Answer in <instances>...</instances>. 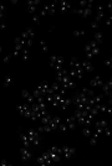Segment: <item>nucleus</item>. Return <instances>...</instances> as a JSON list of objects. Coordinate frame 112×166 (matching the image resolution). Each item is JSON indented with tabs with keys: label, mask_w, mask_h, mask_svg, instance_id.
Here are the masks:
<instances>
[{
	"label": "nucleus",
	"mask_w": 112,
	"mask_h": 166,
	"mask_svg": "<svg viewBox=\"0 0 112 166\" xmlns=\"http://www.w3.org/2000/svg\"><path fill=\"white\" fill-rule=\"evenodd\" d=\"M85 51H86V57L88 60H91L92 57H95V56L100 52V47L95 41H91V42H88L85 46Z\"/></svg>",
	"instance_id": "f257e3e1"
},
{
	"label": "nucleus",
	"mask_w": 112,
	"mask_h": 166,
	"mask_svg": "<svg viewBox=\"0 0 112 166\" xmlns=\"http://www.w3.org/2000/svg\"><path fill=\"white\" fill-rule=\"evenodd\" d=\"M65 61V58L62 56H59V55H52L50 57V66L52 68L56 70V72L60 70H62V63Z\"/></svg>",
	"instance_id": "f03ea898"
},
{
	"label": "nucleus",
	"mask_w": 112,
	"mask_h": 166,
	"mask_svg": "<svg viewBox=\"0 0 112 166\" xmlns=\"http://www.w3.org/2000/svg\"><path fill=\"white\" fill-rule=\"evenodd\" d=\"M28 135H29V139H30L31 145L37 146L40 144V137H39V133H37V131H35L34 129H30L28 131Z\"/></svg>",
	"instance_id": "7ed1b4c3"
},
{
	"label": "nucleus",
	"mask_w": 112,
	"mask_h": 166,
	"mask_svg": "<svg viewBox=\"0 0 112 166\" xmlns=\"http://www.w3.org/2000/svg\"><path fill=\"white\" fill-rule=\"evenodd\" d=\"M75 154V149L70 148V146H62L61 148V156H63L65 159H70Z\"/></svg>",
	"instance_id": "20e7f679"
},
{
	"label": "nucleus",
	"mask_w": 112,
	"mask_h": 166,
	"mask_svg": "<svg viewBox=\"0 0 112 166\" xmlns=\"http://www.w3.org/2000/svg\"><path fill=\"white\" fill-rule=\"evenodd\" d=\"M39 4H40L39 0H29L28 1V11L30 14L34 15L36 13V9H37V6H39Z\"/></svg>",
	"instance_id": "39448f33"
},
{
	"label": "nucleus",
	"mask_w": 112,
	"mask_h": 166,
	"mask_svg": "<svg viewBox=\"0 0 112 166\" xmlns=\"http://www.w3.org/2000/svg\"><path fill=\"white\" fill-rule=\"evenodd\" d=\"M65 124H66V127H67V130H69V129L70 130H74L75 128H76V125H77V120L72 115V116H69V118H66Z\"/></svg>",
	"instance_id": "423d86ee"
},
{
	"label": "nucleus",
	"mask_w": 112,
	"mask_h": 166,
	"mask_svg": "<svg viewBox=\"0 0 112 166\" xmlns=\"http://www.w3.org/2000/svg\"><path fill=\"white\" fill-rule=\"evenodd\" d=\"M37 163H39L40 165H49V164H51L52 160H51L50 154H49V153H45L44 155H41L39 159H37Z\"/></svg>",
	"instance_id": "0eeeda50"
},
{
	"label": "nucleus",
	"mask_w": 112,
	"mask_h": 166,
	"mask_svg": "<svg viewBox=\"0 0 112 166\" xmlns=\"http://www.w3.org/2000/svg\"><path fill=\"white\" fill-rule=\"evenodd\" d=\"M34 36H35V33H34V30H32L31 27H30V29H26L25 31L20 35L21 39H24L25 41H26V40H32Z\"/></svg>",
	"instance_id": "6e6552de"
},
{
	"label": "nucleus",
	"mask_w": 112,
	"mask_h": 166,
	"mask_svg": "<svg viewBox=\"0 0 112 166\" xmlns=\"http://www.w3.org/2000/svg\"><path fill=\"white\" fill-rule=\"evenodd\" d=\"M20 156H21V160L22 161H28L30 157H31V153H30V150L28 148L22 146V148L20 149Z\"/></svg>",
	"instance_id": "1a4fd4ad"
},
{
	"label": "nucleus",
	"mask_w": 112,
	"mask_h": 166,
	"mask_svg": "<svg viewBox=\"0 0 112 166\" xmlns=\"http://www.w3.org/2000/svg\"><path fill=\"white\" fill-rule=\"evenodd\" d=\"M21 96L22 98H25L26 102H28V104H34L36 102V99L34 98V96L30 92H28V90H22L21 92Z\"/></svg>",
	"instance_id": "9d476101"
},
{
	"label": "nucleus",
	"mask_w": 112,
	"mask_h": 166,
	"mask_svg": "<svg viewBox=\"0 0 112 166\" xmlns=\"http://www.w3.org/2000/svg\"><path fill=\"white\" fill-rule=\"evenodd\" d=\"M95 127H96V133L101 134V133H103V129H105V128L108 127V124H107L106 120H99V122L95 124Z\"/></svg>",
	"instance_id": "9b49d317"
},
{
	"label": "nucleus",
	"mask_w": 112,
	"mask_h": 166,
	"mask_svg": "<svg viewBox=\"0 0 112 166\" xmlns=\"http://www.w3.org/2000/svg\"><path fill=\"white\" fill-rule=\"evenodd\" d=\"M103 84V81L100 78V76H96L93 80L90 81V86L93 87V88H101Z\"/></svg>",
	"instance_id": "f8f14e48"
},
{
	"label": "nucleus",
	"mask_w": 112,
	"mask_h": 166,
	"mask_svg": "<svg viewBox=\"0 0 112 166\" xmlns=\"http://www.w3.org/2000/svg\"><path fill=\"white\" fill-rule=\"evenodd\" d=\"M75 13L80 14L82 17H87L91 15V9L90 7H78V9L75 10Z\"/></svg>",
	"instance_id": "ddd939ff"
},
{
	"label": "nucleus",
	"mask_w": 112,
	"mask_h": 166,
	"mask_svg": "<svg viewBox=\"0 0 112 166\" xmlns=\"http://www.w3.org/2000/svg\"><path fill=\"white\" fill-rule=\"evenodd\" d=\"M102 90H103V93L106 94V96H108V97H111V89H112V81L110 80V81H107L106 83H103L102 84Z\"/></svg>",
	"instance_id": "4468645a"
},
{
	"label": "nucleus",
	"mask_w": 112,
	"mask_h": 166,
	"mask_svg": "<svg viewBox=\"0 0 112 166\" xmlns=\"http://www.w3.org/2000/svg\"><path fill=\"white\" fill-rule=\"evenodd\" d=\"M106 16V11H105V6H102V5H100L99 6V9H97V15H96V22H99V21H101L102 19Z\"/></svg>",
	"instance_id": "2eb2a0df"
},
{
	"label": "nucleus",
	"mask_w": 112,
	"mask_h": 166,
	"mask_svg": "<svg viewBox=\"0 0 112 166\" xmlns=\"http://www.w3.org/2000/svg\"><path fill=\"white\" fill-rule=\"evenodd\" d=\"M81 67H82V70H84V72H92V71H93V67L91 65V61H88V60L82 61L81 62Z\"/></svg>",
	"instance_id": "dca6fc26"
},
{
	"label": "nucleus",
	"mask_w": 112,
	"mask_h": 166,
	"mask_svg": "<svg viewBox=\"0 0 112 166\" xmlns=\"http://www.w3.org/2000/svg\"><path fill=\"white\" fill-rule=\"evenodd\" d=\"M20 138H21V141H22V145L25 146V148H30L31 146V143H30V139H29V135L28 133H22L20 135Z\"/></svg>",
	"instance_id": "f3484780"
},
{
	"label": "nucleus",
	"mask_w": 112,
	"mask_h": 166,
	"mask_svg": "<svg viewBox=\"0 0 112 166\" xmlns=\"http://www.w3.org/2000/svg\"><path fill=\"white\" fill-rule=\"evenodd\" d=\"M57 9L60 11H66L70 9V3L67 1H63V0H61V1H57Z\"/></svg>",
	"instance_id": "a211bd4d"
},
{
	"label": "nucleus",
	"mask_w": 112,
	"mask_h": 166,
	"mask_svg": "<svg viewBox=\"0 0 112 166\" xmlns=\"http://www.w3.org/2000/svg\"><path fill=\"white\" fill-rule=\"evenodd\" d=\"M22 61H26V60H29V57H30V54H29V50H28V47H24L21 50V52H20V56H19Z\"/></svg>",
	"instance_id": "6ab92c4d"
},
{
	"label": "nucleus",
	"mask_w": 112,
	"mask_h": 166,
	"mask_svg": "<svg viewBox=\"0 0 112 166\" xmlns=\"http://www.w3.org/2000/svg\"><path fill=\"white\" fill-rule=\"evenodd\" d=\"M93 41L99 45V44H102L103 42V33H101L100 31H97L95 33V39H93Z\"/></svg>",
	"instance_id": "aec40b11"
},
{
	"label": "nucleus",
	"mask_w": 112,
	"mask_h": 166,
	"mask_svg": "<svg viewBox=\"0 0 112 166\" xmlns=\"http://www.w3.org/2000/svg\"><path fill=\"white\" fill-rule=\"evenodd\" d=\"M92 4H93V0H81L80 7H90V9H91Z\"/></svg>",
	"instance_id": "412c9836"
},
{
	"label": "nucleus",
	"mask_w": 112,
	"mask_h": 166,
	"mask_svg": "<svg viewBox=\"0 0 112 166\" xmlns=\"http://www.w3.org/2000/svg\"><path fill=\"white\" fill-rule=\"evenodd\" d=\"M11 83H13V78H11L10 74H6L5 77H4V81H3V86L4 87H9Z\"/></svg>",
	"instance_id": "4be33fe9"
},
{
	"label": "nucleus",
	"mask_w": 112,
	"mask_h": 166,
	"mask_svg": "<svg viewBox=\"0 0 112 166\" xmlns=\"http://www.w3.org/2000/svg\"><path fill=\"white\" fill-rule=\"evenodd\" d=\"M82 133H84V135H85V137H87V138L91 137V130H90V127H85V129L82 130Z\"/></svg>",
	"instance_id": "5701e85b"
},
{
	"label": "nucleus",
	"mask_w": 112,
	"mask_h": 166,
	"mask_svg": "<svg viewBox=\"0 0 112 166\" xmlns=\"http://www.w3.org/2000/svg\"><path fill=\"white\" fill-rule=\"evenodd\" d=\"M40 46H41V50H43L44 52H47L49 51V47H47V45H46V42L43 40V41H40Z\"/></svg>",
	"instance_id": "b1692460"
},
{
	"label": "nucleus",
	"mask_w": 112,
	"mask_h": 166,
	"mask_svg": "<svg viewBox=\"0 0 112 166\" xmlns=\"http://www.w3.org/2000/svg\"><path fill=\"white\" fill-rule=\"evenodd\" d=\"M84 33H85V31H84V30H75V31L72 32V35H74L75 37H78V36L84 35Z\"/></svg>",
	"instance_id": "393cba45"
},
{
	"label": "nucleus",
	"mask_w": 112,
	"mask_h": 166,
	"mask_svg": "<svg viewBox=\"0 0 112 166\" xmlns=\"http://www.w3.org/2000/svg\"><path fill=\"white\" fill-rule=\"evenodd\" d=\"M32 20L35 24H40V15L39 14H34L32 15Z\"/></svg>",
	"instance_id": "a878e982"
},
{
	"label": "nucleus",
	"mask_w": 112,
	"mask_h": 166,
	"mask_svg": "<svg viewBox=\"0 0 112 166\" xmlns=\"http://www.w3.org/2000/svg\"><path fill=\"white\" fill-rule=\"evenodd\" d=\"M105 66H106V67H111L112 66V58L111 57L106 58V61H105Z\"/></svg>",
	"instance_id": "bb28decb"
},
{
	"label": "nucleus",
	"mask_w": 112,
	"mask_h": 166,
	"mask_svg": "<svg viewBox=\"0 0 112 166\" xmlns=\"http://www.w3.org/2000/svg\"><path fill=\"white\" fill-rule=\"evenodd\" d=\"M99 27H100V24H99V22H96V21L91 22V29H93V30H99Z\"/></svg>",
	"instance_id": "cd10ccee"
},
{
	"label": "nucleus",
	"mask_w": 112,
	"mask_h": 166,
	"mask_svg": "<svg viewBox=\"0 0 112 166\" xmlns=\"http://www.w3.org/2000/svg\"><path fill=\"white\" fill-rule=\"evenodd\" d=\"M11 58H13V55H11V54H9V55H6L5 57L3 58V61H4V62H9Z\"/></svg>",
	"instance_id": "c85d7f7f"
},
{
	"label": "nucleus",
	"mask_w": 112,
	"mask_h": 166,
	"mask_svg": "<svg viewBox=\"0 0 112 166\" xmlns=\"http://www.w3.org/2000/svg\"><path fill=\"white\" fill-rule=\"evenodd\" d=\"M0 165H1V166H10V164L7 163V161H5V160H3L1 163H0Z\"/></svg>",
	"instance_id": "c756f323"
},
{
	"label": "nucleus",
	"mask_w": 112,
	"mask_h": 166,
	"mask_svg": "<svg viewBox=\"0 0 112 166\" xmlns=\"http://www.w3.org/2000/svg\"><path fill=\"white\" fill-rule=\"evenodd\" d=\"M111 20H112V16L110 15V17L106 19V25H110V24H111Z\"/></svg>",
	"instance_id": "7c9ffc66"
},
{
	"label": "nucleus",
	"mask_w": 112,
	"mask_h": 166,
	"mask_svg": "<svg viewBox=\"0 0 112 166\" xmlns=\"http://www.w3.org/2000/svg\"><path fill=\"white\" fill-rule=\"evenodd\" d=\"M4 29H5V24H0V31L4 30Z\"/></svg>",
	"instance_id": "2f4dec72"
},
{
	"label": "nucleus",
	"mask_w": 112,
	"mask_h": 166,
	"mask_svg": "<svg viewBox=\"0 0 112 166\" xmlns=\"http://www.w3.org/2000/svg\"><path fill=\"white\" fill-rule=\"evenodd\" d=\"M1 52H3V48L0 47V56H1Z\"/></svg>",
	"instance_id": "473e14b6"
}]
</instances>
